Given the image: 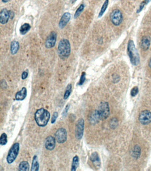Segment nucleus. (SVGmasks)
I'll return each instance as SVG.
<instances>
[{"label": "nucleus", "mask_w": 151, "mask_h": 171, "mask_svg": "<svg viewBox=\"0 0 151 171\" xmlns=\"http://www.w3.org/2000/svg\"><path fill=\"white\" fill-rule=\"evenodd\" d=\"M35 120L37 125L41 127L46 126L50 118L49 112L44 108L37 110L35 113Z\"/></svg>", "instance_id": "obj_1"}, {"label": "nucleus", "mask_w": 151, "mask_h": 171, "mask_svg": "<svg viewBox=\"0 0 151 171\" xmlns=\"http://www.w3.org/2000/svg\"><path fill=\"white\" fill-rule=\"evenodd\" d=\"M71 44L67 39H61L59 42L58 48V52L59 58L62 59H65L69 57L71 53Z\"/></svg>", "instance_id": "obj_2"}, {"label": "nucleus", "mask_w": 151, "mask_h": 171, "mask_svg": "<svg viewBox=\"0 0 151 171\" xmlns=\"http://www.w3.org/2000/svg\"><path fill=\"white\" fill-rule=\"evenodd\" d=\"M127 52L131 63L133 65H137L140 62V57L137 49L136 48L134 41L133 40L129 41Z\"/></svg>", "instance_id": "obj_3"}, {"label": "nucleus", "mask_w": 151, "mask_h": 171, "mask_svg": "<svg viewBox=\"0 0 151 171\" xmlns=\"http://www.w3.org/2000/svg\"><path fill=\"white\" fill-rule=\"evenodd\" d=\"M96 111L100 120L106 119L108 117L110 113L108 103L106 102H101Z\"/></svg>", "instance_id": "obj_4"}, {"label": "nucleus", "mask_w": 151, "mask_h": 171, "mask_svg": "<svg viewBox=\"0 0 151 171\" xmlns=\"http://www.w3.org/2000/svg\"><path fill=\"white\" fill-rule=\"evenodd\" d=\"M19 150L20 144L19 143H16L12 145L6 157L7 162L8 164H11L15 161L19 153Z\"/></svg>", "instance_id": "obj_5"}, {"label": "nucleus", "mask_w": 151, "mask_h": 171, "mask_svg": "<svg viewBox=\"0 0 151 171\" xmlns=\"http://www.w3.org/2000/svg\"><path fill=\"white\" fill-rule=\"evenodd\" d=\"M110 18L114 26H119L123 21L122 14L119 9H114L110 13Z\"/></svg>", "instance_id": "obj_6"}, {"label": "nucleus", "mask_w": 151, "mask_h": 171, "mask_svg": "<svg viewBox=\"0 0 151 171\" xmlns=\"http://www.w3.org/2000/svg\"><path fill=\"white\" fill-rule=\"evenodd\" d=\"M84 130V121L82 118L78 120L75 128V137L77 140H80L83 137Z\"/></svg>", "instance_id": "obj_7"}, {"label": "nucleus", "mask_w": 151, "mask_h": 171, "mask_svg": "<svg viewBox=\"0 0 151 171\" xmlns=\"http://www.w3.org/2000/svg\"><path fill=\"white\" fill-rule=\"evenodd\" d=\"M67 133L64 128L58 129L55 133V138L56 141L59 144L65 143L67 140Z\"/></svg>", "instance_id": "obj_8"}, {"label": "nucleus", "mask_w": 151, "mask_h": 171, "mask_svg": "<svg viewBox=\"0 0 151 171\" xmlns=\"http://www.w3.org/2000/svg\"><path fill=\"white\" fill-rule=\"evenodd\" d=\"M57 34L55 31L51 32L47 37L45 41V47L48 49H50L54 47L56 43Z\"/></svg>", "instance_id": "obj_9"}, {"label": "nucleus", "mask_w": 151, "mask_h": 171, "mask_svg": "<svg viewBox=\"0 0 151 171\" xmlns=\"http://www.w3.org/2000/svg\"><path fill=\"white\" fill-rule=\"evenodd\" d=\"M139 121L143 125H147L151 122V112L149 110L142 111L139 116Z\"/></svg>", "instance_id": "obj_10"}, {"label": "nucleus", "mask_w": 151, "mask_h": 171, "mask_svg": "<svg viewBox=\"0 0 151 171\" xmlns=\"http://www.w3.org/2000/svg\"><path fill=\"white\" fill-rule=\"evenodd\" d=\"M56 139L52 136H49L45 140V147L46 149L52 151L55 148L56 144Z\"/></svg>", "instance_id": "obj_11"}, {"label": "nucleus", "mask_w": 151, "mask_h": 171, "mask_svg": "<svg viewBox=\"0 0 151 171\" xmlns=\"http://www.w3.org/2000/svg\"><path fill=\"white\" fill-rule=\"evenodd\" d=\"M71 18V14L70 12H65L62 16L59 23V28L62 29L65 27L67 23H69Z\"/></svg>", "instance_id": "obj_12"}, {"label": "nucleus", "mask_w": 151, "mask_h": 171, "mask_svg": "<svg viewBox=\"0 0 151 171\" xmlns=\"http://www.w3.org/2000/svg\"><path fill=\"white\" fill-rule=\"evenodd\" d=\"M151 44V38L148 36H145L142 37L141 41V47L142 50L146 51L149 50Z\"/></svg>", "instance_id": "obj_13"}, {"label": "nucleus", "mask_w": 151, "mask_h": 171, "mask_svg": "<svg viewBox=\"0 0 151 171\" xmlns=\"http://www.w3.org/2000/svg\"><path fill=\"white\" fill-rule=\"evenodd\" d=\"M9 17V12L6 9H3L1 10L0 13V22L1 24H5L8 22Z\"/></svg>", "instance_id": "obj_14"}, {"label": "nucleus", "mask_w": 151, "mask_h": 171, "mask_svg": "<svg viewBox=\"0 0 151 171\" xmlns=\"http://www.w3.org/2000/svg\"><path fill=\"white\" fill-rule=\"evenodd\" d=\"M27 90L26 88L23 87L21 90L17 92L15 95V98L17 101H22L26 97Z\"/></svg>", "instance_id": "obj_15"}, {"label": "nucleus", "mask_w": 151, "mask_h": 171, "mask_svg": "<svg viewBox=\"0 0 151 171\" xmlns=\"http://www.w3.org/2000/svg\"><path fill=\"white\" fill-rule=\"evenodd\" d=\"M90 160L96 167H99L100 166V160L97 152H94L91 154L90 156Z\"/></svg>", "instance_id": "obj_16"}, {"label": "nucleus", "mask_w": 151, "mask_h": 171, "mask_svg": "<svg viewBox=\"0 0 151 171\" xmlns=\"http://www.w3.org/2000/svg\"><path fill=\"white\" fill-rule=\"evenodd\" d=\"M19 42L17 41L14 40L12 41L10 44V52L12 55H14L17 54L19 50Z\"/></svg>", "instance_id": "obj_17"}, {"label": "nucleus", "mask_w": 151, "mask_h": 171, "mask_svg": "<svg viewBox=\"0 0 151 171\" xmlns=\"http://www.w3.org/2000/svg\"><path fill=\"white\" fill-rule=\"evenodd\" d=\"M39 161H38V157H37V155H35L33 156V160H32L31 171H38L39 170Z\"/></svg>", "instance_id": "obj_18"}, {"label": "nucleus", "mask_w": 151, "mask_h": 171, "mask_svg": "<svg viewBox=\"0 0 151 171\" xmlns=\"http://www.w3.org/2000/svg\"><path fill=\"white\" fill-rule=\"evenodd\" d=\"M31 29V26L28 23H25L21 26L20 29V33L22 35L26 34Z\"/></svg>", "instance_id": "obj_19"}, {"label": "nucleus", "mask_w": 151, "mask_h": 171, "mask_svg": "<svg viewBox=\"0 0 151 171\" xmlns=\"http://www.w3.org/2000/svg\"><path fill=\"white\" fill-rule=\"evenodd\" d=\"M29 165L27 161H23L20 163L19 166V171L29 170Z\"/></svg>", "instance_id": "obj_20"}, {"label": "nucleus", "mask_w": 151, "mask_h": 171, "mask_svg": "<svg viewBox=\"0 0 151 171\" xmlns=\"http://www.w3.org/2000/svg\"><path fill=\"white\" fill-rule=\"evenodd\" d=\"M79 166V158L78 156L76 155L73 158L72 162L71 171H75L77 169Z\"/></svg>", "instance_id": "obj_21"}, {"label": "nucleus", "mask_w": 151, "mask_h": 171, "mask_svg": "<svg viewBox=\"0 0 151 171\" xmlns=\"http://www.w3.org/2000/svg\"><path fill=\"white\" fill-rule=\"evenodd\" d=\"M72 85L71 84H69L67 87H66V90H65V93L63 96V98L64 99H67L68 98V97L70 96L71 94V92H72Z\"/></svg>", "instance_id": "obj_22"}, {"label": "nucleus", "mask_w": 151, "mask_h": 171, "mask_svg": "<svg viewBox=\"0 0 151 171\" xmlns=\"http://www.w3.org/2000/svg\"><path fill=\"white\" fill-rule=\"evenodd\" d=\"M109 4V0H106L105 2L104 3L103 5L102 6V8H101L99 14V17H102L103 15L104 12L106 10Z\"/></svg>", "instance_id": "obj_23"}, {"label": "nucleus", "mask_w": 151, "mask_h": 171, "mask_svg": "<svg viewBox=\"0 0 151 171\" xmlns=\"http://www.w3.org/2000/svg\"><path fill=\"white\" fill-rule=\"evenodd\" d=\"M7 143V136L6 133H2L0 137V144L2 146L5 145Z\"/></svg>", "instance_id": "obj_24"}, {"label": "nucleus", "mask_w": 151, "mask_h": 171, "mask_svg": "<svg viewBox=\"0 0 151 171\" xmlns=\"http://www.w3.org/2000/svg\"><path fill=\"white\" fill-rule=\"evenodd\" d=\"M84 8V5L83 4L81 5L79 7V8L77 9L76 11V12H75V15H74V18L76 19V18L78 17L80 15L81 12L83 11V9Z\"/></svg>", "instance_id": "obj_25"}, {"label": "nucleus", "mask_w": 151, "mask_h": 171, "mask_svg": "<svg viewBox=\"0 0 151 171\" xmlns=\"http://www.w3.org/2000/svg\"><path fill=\"white\" fill-rule=\"evenodd\" d=\"M140 154V148L138 146L135 147L133 151V155L136 158L139 157Z\"/></svg>", "instance_id": "obj_26"}, {"label": "nucleus", "mask_w": 151, "mask_h": 171, "mask_svg": "<svg viewBox=\"0 0 151 171\" xmlns=\"http://www.w3.org/2000/svg\"><path fill=\"white\" fill-rule=\"evenodd\" d=\"M86 80V73L83 72L82 73L80 79L78 84L79 85L81 86L84 84L85 81Z\"/></svg>", "instance_id": "obj_27"}, {"label": "nucleus", "mask_w": 151, "mask_h": 171, "mask_svg": "<svg viewBox=\"0 0 151 171\" xmlns=\"http://www.w3.org/2000/svg\"><path fill=\"white\" fill-rule=\"evenodd\" d=\"M58 117V113L57 112H55L53 114L52 117V120H51V123L52 124H53L56 121V120Z\"/></svg>", "instance_id": "obj_28"}, {"label": "nucleus", "mask_w": 151, "mask_h": 171, "mask_svg": "<svg viewBox=\"0 0 151 171\" xmlns=\"http://www.w3.org/2000/svg\"><path fill=\"white\" fill-rule=\"evenodd\" d=\"M139 91L138 87H134V88L132 89V90L131 91V95L132 96H135Z\"/></svg>", "instance_id": "obj_29"}, {"label": "nucleus", "mask_w": 151, "mask_h": 171, "mask_svg": "<svg viewBox=\"0 0 151 171\" xmlns=\"http://www.w3.org/2000/svg\"><path fill=\"white\" fill-rule=\"evenodd\" d=\"M146 5V3L144 1L142 2L141 3V4H140V6H139V8H138L137 11H136V12H137V13H140V12L143 10V8H144V7H145Z\"/></svg>", "instance_id": "obj_30"}, {"label": "nucleus", "mask_w": 151, "mask_h": 171, "mask_svg": "<svg viewBox=\"0 0 151 171\" xmlns=\"http://www.w3.org/2000/svg\"><path fill=\"white\" fill-rule=\"evenodd\" d=\"M112 80H113V82L114 83H117L120 80L119 75L116 74H113V75H112Z\"/></svg>", "instance_id": "obj_31"}, {"label": "nucleus", "mask_w": 151, "mask_h": 171, "mask_svg": "<svg viewBox=\"0 0 151 171\" xmlns=\"http://www.w3.org/2000/svg\"><path fill=\"white\" fill-rule=\"evenodd\" d=\"M28 76V72H26V71H24L22 75V80H25L27 78Z\"/></svg>", "instance_id": "obj_32"}, {"label": "nucleus", "mask_w": 151, "mask_h": 171, "mask_svg": "<svg viewBox=\"0 0 151 171\" xmlns=\"http://www.w3.org/2000/svg\"><path fill=\"white\" fill-rule=\"evenodd\" d=\"M8 12H9V17H10V18L12 19H13L14 18V16H15L14 12L12 10H9Z\"/></svg>", "instance_id": "obj_33"}, {"label": "nucleus", "mask_w": 151, "mask_h": 171, "mask_svg": "<svg viewBox=\"0 0 151 171\" xmlns=\"http://www.w3.org/2000/svg\"><path fill=\"white\" fill-rule=\"evenodd\" d=\"M69 109V105H67L66 106V108L64 109V111H63V113H62V115L64 116V115H66L67 114V112H68V109Z\"/></svg>", "instance_id": "obj_34"}, {"label": "nucleus", "mask_w": 151, "mask_h": 171, "mask_svg": "<svg viewBox=\"0 0 151 171\" xmlns=\"http://www.w3.org/2000/svg\"><path fill=\"white\" fill-rule=\"evenodd\" d=\"M151 0H145L144 2H145L146 3V4H148L149 2H151Z\"/></svg>", "instance_id": "obj_35"}, {"label": "nucleus", "mask_w": 151, "mask_h": 171, "mask_svg": "<svg viewBox=\"0 0 151 171\" xmlns=\"http://www.w3.org/2000/svg\"><path fill=\"white\" fill-rule=\"evenodd\" d=\"M149 66L150 67L151 69V58L150 60L149 63Z\"/></svg>", "instance_id": "obj_36"}, {"label": "nucleus", "mask_w": 151, "mask_h": 171, "mask_svg": "<svg viewBox=\"0 0 151 171\" xmlns=\"http://www.w3.org/2000/svg\"><path fill=\"white\" fill-rule=\"evenodd\" d=\"M2 1L4 2H8V1H7V0H2Z\"/></svg>", "instance_id": "obj_37"}]
</instances>
